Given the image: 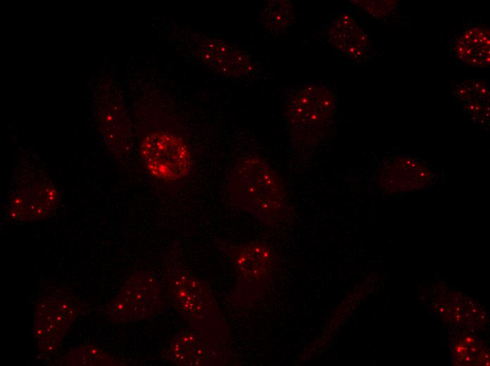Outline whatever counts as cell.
Segmentation results:
<instances>
[{"label": "cell", "mask_w": 490, "mask_h": 366, "mask_svg": "<svg viewBox=\"0 0 490 366\" xmlns=\"http://www.w3.org/2000/svg\"><path fill=\"white\" fill-rule=\"evenodd\" d=\"M58 194L53 185L39 182L29 185L11 198L8 213L12 220L29 222L48 217L57 207Z\"/></svg>", "instance_id": "cell-11"}, {"label": "cell", "mask_w": 490, "mask_h": 366, "mask_svg": "<svg viewBox=\"0 0 490 366\" xmlns=\"http://www.w3.org/2000/svg\"><path fill=\"white\" fill-rule=\"evenodd\" d=\"M102 136L111 152L118 158L129 154L131 148V125L122 103L118 101L105 103L99 110Z\"/></svg>", "instance_id": "cell-13"}, {"label": "cell", "mask_w": 490, "mask_h": 366, "mask_svg": "<svg viewBox=\"0 0 490 366\" xmlns=\"http://www.w3.org/2000/svg\"><path fill=\"white\" fill-rule=\"evenodd\" d=\"M230 258L237 277V296L241 302L256 297L275 268L277 254L263 241H251L238 245H222Z\"/></svg>", "instance_id": "cell-6"}, {"label": "cell", "mask_w": 490, "mask_h": 366, "mask_svg": "<svg viewBox=\"0 0 490 366\" xmlns=\"http://www.w3.org/2000/svg\"><path fill=\"white\" fill-rule=\"evenodd\" d=\"M166 274L168 291L180 314L197 334L217 346L222 343L225 324L206 284L180 267H170Z\"/></svg>", "instance_id": "cell-2"}, {"label": "cell", "mask_w": 490, "mask_h": 366, "mask_svg": "<svg viewBox=\"0 0 490 366\" xmlns=\"http://www.w3.org/2000/svg\"><path fill=\"white\" fill-rule=\"evenodd\" d=\"M489 28L482 23L467 21L449 37L448 53L454 63L485 68L490 61Z\"/></svg>", "instance_id": "cell-9"}, {"label": "cell", "mask_w": 490, "mask_h": 366, "mask_svg": "<svg viewBox=\"0 0 490 366\" xmlns=\"http://www.w3.org/2000/svg\"><path fill=\"white\" fill-rule=\"evenodd\" d=\"M336 105L335 94L327 87L311 84L297 90L285 111L292 138L299 144L316 141L332 122Z\"/></svg>", "instance_id": "cell-3"}, {"label": "cell", "mask_w": 490, "mask_h": 366, "mask_svg": "<svg viewBox=\"0 0 490 366\" xmlns=\"http://www.w3.org/2000/svg\"><path fill=\"white\" fill-rule=\"evenodd\" d=\"M452 98L459 103L469 119L482 125L489 120V89L482 79H467L451 87Z\"/></svg>", "instance_id": "cell-14"}, {"label": "cell", "mask_w": 490, "mask_h": 366, "mask_svg": "<svg viewBox=\"0 0 490 366\" xmlns=\"http://www.w3.org/2000/svg\"><path fill=\"white\" fill-rule=\"evenodd\" d=\"M232 203L263 223L274 225L284 215L287 195L282 177L264 159L249 155L237 160L227 179Z\"/></svg>", "instance_id": "cell-1"}, {"label": "cell", "mask_w": 490, "mask_h": 366, "mask_svg": "<svg viewBox=\"0 0 490 366\" xmlns=\"http://www.w3.org/2000/svg\"><path fill=\"white\" fill-rule=\"evenodd\" d=\"M165 358L180 366L218 365L222 359L217 345L189 331L179 332L170 339Z\"/></svg>", "instance_id": "cell-10"}, {"label": "cell", "mask_w": 490, "mask_h": 366, "mask_svg": "<svg viewBox=\"0 0 490 366\" xmlns=\"http://www.w3.org/2000/svg\"><path fill=\"white\" fill-rule=\"evenodd\" d=\"M65 365L69 366H117L120 365L102 348L84 344L72 347L65 355Z\"/></svg>", "instance_id": "cell-18"}, {"label": "cell", "mask_w": 490, "mask_h": 366, "mask_svg": "<svg viewBox=\"0 0 490 366\" xmlns=\"http://www.w3.org/2000/svg\"><path fill=\"white\" fill-rule=\"evenodd\" d=\"M261 15L263 24L271 32L282 33L293 22V5L289 1H272L266 4Z\"/></svg>", "instance_id": "cell-19"}, {"label": "cell", "mask_w": 490, "mask_h": 366, "mask_svg": "<svg viewBox=\"0 0 490 366\" xmlns=\"http://www.w3.org/2000/svg\"><path fill=\"white\" fill-rule=\"evenodd\" d=\"M161 282L152 273L140 272L128 277L108 304L106 315L113 323L151 318L163 308Z\"/></svg>", "instance_id": "cell-5"}, {"label": "cell", "mask_w": 490, "mask_h": 366, "mask_svg": "<svg viewBox=\"0 0 490 366\" xmlns=\"http://www.w3.org/2000/svg\"><path fill=\"white\" fill-rule=\"evenodd\" d=\"M77 317L75 306L65 299L46 297L40 300L34 313L32 332L39 351L56 350Z\"/></svg>", "instance_id": "cell-7"}, {"label": "cell", "mask_w": 490, "mask_h": 366, "mask_svg": "<svg viewBox=\"0 0 490 366\" xmlns=\"http://www.w3.org/2000/svg\"><path fill=\"white\" fill-rule=\"evenodd\" d=\"M327 40L339 53L355 62L377 54L372 37L348 13L341 11L328 25Z\"/></svg>", "instance_id": "cell-8"}, {"label": "cell", "mask_w": 490, "mask_h": 366, "mask_svg": "<svg viewBox=\"0 0 490 366\" xmlns=\"http://www.w3.org/2000/svg\"><path fill=\"white\" fill-rule=\"evenodd\" d=\"M198 53L207 65L225 76H244L254 70V64L248 54L223 40H203Z\"/></svg>", "instance_id": "cell-12"}, {"label": "cell", "mask_w": 490, "mask_h": 366, "mask_svg": "<svg viewBox=\"0 0 490 366\" xmlns=\"http://www.w3.org/2000/svg\"><path fill=\"white\" fill-rule=\"evenodd\" d=\"M449 342L450 352L454 365H489V349L477 336L467 332H459L455 334Z\"/></svg>", "instance_id": "cell-16"}, {"label": "cell", "mask_w": 490, "mask_h": 366, "mask_svg": "<svg viewBox=\"0 0 490 366\" xmlns=\"http://www.w3.org/2000/svg\"><path fill=\"white\" fill-rule=\"evenodd\" d=\"M140 151L147 170L163 182H183L192 172L191 150L184 140L173 132H151L143 139Z\"/></svg>", "instance_id": "cell-4"}, {"label": "cell", "mask_w": 490, "mask_h": 366, "mask_svg": "<svg viewBox=\"0 0 490 366\" xmlns=\"http://www.w3.org/2000/svg\"><path fill=\"white\" fill-rule=\"evenodd\" d=\"M353 4L375 21L389 27L410 25L398 1H352Z\"/></svg>", "instance_id": "cell-17"}, {"label": "cell", "mask_w": 490, "mask_h": 366, "mask_svg": "<svg viewBox=\"0 0 490 366\" xmlns=\"http://www.w3.org/2000/svg\"><path fill=\"white\" fill-rule=\"evenodd\" d=\"M439 313L454 324L472 331L483 327L486 316L480 306L459 293L444 295L437 301Z\"/></svg>", "instance_id": "cell-15"}]
</instances>
